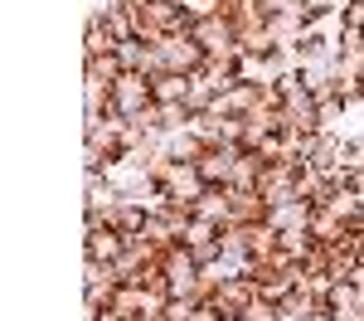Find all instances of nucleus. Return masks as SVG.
I'll list each match as a JSON object with an SVG mask.
<instances>
[{
	"instance_id": "39448f33",
	"label": "nucleus",
	"mask_w": 364,
	"mask_h": 321,
	"mask_svg": "<svg viewBox=\"0 0 364 321\" xmlns=\"http://www.w3.org/2000/svg\"><path fill=\"white\" fill-rule=\"evenodd\" d=\"M252 302H257V283H252V278H243V273L224 278V283H219V292H214V307H219L228 321H243V312H248Z\"/></svg>"
},
{
	"instance_id": "dca6fc26",
	"label": "nucleus",
	"mask_w": 364,
	"mask_h": 321,
	"mask_svg": "<svg viewBox=\"0 0 364 321\" xmlns=\"http://www.w3.org/2000/svg\"><path fill=\"white\" fill-rule=\"evenodd\" d=\"M117 321H141V312H146V292L136 288V283H122V288L112 292V307H107Z\"/></svg>"
},
{
	"instance_id": "4be33fe9",
	"label": "nucleus",
	"mask_w": 364,
	"mask_h": 321,
	"mask_svg": "<svg viewBox=\"0 0 364 321\" xmlns=\"http://www.w3.org/2000/svg\"><path fill=\"white\" fill-rule=\"evenodd\" d=\"M117 58H122L127 73H141L146 58H151V44H146V39H122V44H117Z\"/></svg>"
},
{
	"instance_id": "f257e3e1",
	"label": "nucleus",
	"mask_w": 364,
	"mask_h": 321,
	"mask_svg": "<svg viewBox=\"0 0 364 321\" xmlns=\"http://www.w3.org/2000/svg\"><path fill=\"white\" fill-rule=\"evenodd\" d=\"M190 39H195L199 49L209 58H219V63H238V34H233V25H228L224 15H209V20H195V29H190Z\"/></svg>"
},
{
	"instance_id": "a211bd4d",
	"label": "nucleus",
	"mask_w": 364,
	"mask_h": 321,
	"mask_svg": "<svg viewBox=\"0 0 364 321\" xmlns=\"http://www.w3.org/2000/svg\"><path fill=\"white\" fill-rule=\"evenodd\" d=\"M151 98L156 102H185L190 98V73H156L151 78Z\"/></svg>"
},
{
	"instance_id": "393cba45",
	"label": "nucleus",
	"mask_w": 364,
	"mask_h": 321,
	"mask_svg": "<svg viewBox=\"0 0 364 321\" xmlns=\"http://www.w3.org/2000/svg\"><path fill=\"white\" fill-rule=\"evenodd\" d=\"M180 10H185V20H209V15H219V0H175Z\"/></svg>"
},
{
	"instance_id": "b1692460",
	"label": "nucleus",
	"mask_w": 364,
	"mask_h": 321,
	"mask_svg": "<svg viewBox=\"0 0 364 321\" xmlns=\"http://www.w3.org/2000/svg\"><path fill=\"white\" fill-rule=\"evenodd\" d=\"M336 68L345 73V78H360L364 83V44H345L336 54Z\"/></svg>"
},
{
	"instance_id": "bb28decb",
	"label": "nucleus",
	"mask_w": 364,
	"mask_h": 321,
	"mask_svg": "<svg viewBox=\"0 0 364 321\" xmlns=\"http://www.w3.org/2000/svg\"><path fill=\"white\" fill-rule=\"evenodd\" d=\"M243 321H277V302H267V297H257L248 312H243Z\"/></svg>"
},
{
	"instance_id": "6ab92c4d",
	"label": "nucleus",
	"mask_w": 364,
	"mask_h": 321,
	"mask_svg": "<svg viewBox=\"0 0 364 321\" xmlns=\"http://www.w3.org/2000/svg\"><path fill=\"white\" fill-rule=\"evenodd\" d=\"M262 171H267V161H262L257 151H243V156H238V166H233V175H228V185H233V190H257Z\"/></svg>"
},
{
	"instance_id": "9b49d317",
	"label": "nucleus",
	"mask_w": 364,
	"mask_h": 321,
	"mask_svg": "<svg viewBox=\"0 0 364 321\" xmlns=\"http://www.w3.org/2000/svg\"><path fill=\"white\" fill-rule=\"evenodd\" d=\"M161 151H166L170 161H199V156L209 151V142H204L199 132H190V127H185V132H170V137H161Z\"/></svg>"
},
{
	"instance_id": "ddd939ff",
	"label": "nucleus",
	"mask_w": 364,
	"mask_h": 321,
	"mask_svg": "<svg viewBox=\"0 0 364 321\" xmlns=\"http://www.w3.org/2000/svg\"><path fill=\"white\" fill-rule=\"evenodd\" d=\"M306 229H311V238H316V243H340V238L350 233V224H345L340 214H331V209L321 204V209H311Z\"/></svg>"
},
{
	"instance_id": "f03ea898",
	"label": "nucleus",
	"mask_w": 364,
	"mask_h": 321,
	"mask_svg": "<svg viewBox=\"0 0 364 321\" xmlns=\"http://www.w3.org/2000/svg\"><path fill=\"white\" fill-rule=\"evenodd\" d=\"M151 78L146 73H122L112 83V98H107V117H136L141 107H151Z\"/></svg>"
},
{
	"instance_id": "0eeeda50",
	"label": "nucleus",
	"mask_w": 364,
	"mask_h": 321,
	"mask_svg": "<svg viewBox=\"0 0 364 321\" xmlns=\"http://www.w3.org/2000/svg\"><path fill=\"white\" fill-rule=\"evenodd\" d=\"M151 263H161V248H156V243H146L141 233H132V238H127V253L117 258V273H122V283H136Z\"/></svg>"
},
{
	"instance_id": "a878e982",
	"label": "nucleus",
	"mask_w": 364,
	"mask_h": 321,
	"mask_svg": "<svg viewBox=\"0 0 364 321\" xmlns=\"http://www.w3.org/2000/svg\"><path fill=\"white\" fill-rule=\"evenodd\" d=\"M195 307H199V302H190V297H170L161 321H195Z\"/></svg>"
},
{
	"instance_id": "20e7f679",
	"label": "nucleus",
	"mask_w": 364,
	"mask_h": 321,
	"mask_svg": "<svg viewBox=\"0 0 364 321\" xmlns=\"http://www.w3.org/2000/svg\"><path fill=\"white\" fill-rule=\"evenodd\" d=\"M161 49V63H166V73H199L204 63H209V54L199 49L190 34H170L166 44H156Z\"/></svg>"
},
{
	"instance_id": "f8f14e48",
	"label": "nucleus",
	"mask_w": 364,
	"mask_h": 321,
	"mask_svg": "<svg viewBox=\"0 0 364 321\" xmlns=\"http://www.w3.org/2000/svg\"><path fill=\"white\" fill-rule=\"evenodd\" d=\"M102 224L132 238V233H141V224H146V204H136V200H117L112 209L102 214Z\"/></svg>"
},
{
	"instance_id": "7ed1b4c3",
	"label": "nucleus",
	"mask_w": 364,
	"mask_h": 321,
	"mask_svg": "<svg viewBox=\"0 0 364 321\" xmlns=\"http://www.w3.org/2000/svg\"><path fill=\"white\" fill-rule=\"evenodd\" d=\"M301 171H306V166H296V161H272V166L262 171V180H257V195H262L267 204H287V200H296Z\"/></svg>"
},
{
	"instance_id": "aec40b11",
	"label": "nucleus",
	"mask_w": 364,
	"mask_h": 321,
	"mask_svg": "<svg viewBox=\"0 0 364 321\" xmlns=\"http://www.w3.org/2000/svg\"><path fill=\"white\" fill-rule=\"evenodd\" d=\"M141 238H146V243H156V248H170V243H180V238H175V224H170L166 214H146V224H141Z\"/></svg>"
},
{
	"instance_id": "c756f323",
	"label": "nucleus",
	"mask_w": 364,
	"mask_h": 321,
	"mask_svg": "<svg viewBox=\"0 0 364 321\" xmlns=\"http://www.w3.org/2000/svg\"><path fill=\"white\" fill-rule=\"evenodd\" d=\"M355 321H364V307H360V312H355Z\"/></svg>"
},
{
	"instance_id": "4468645a",
	"label": "nucleus",
	"mask_w": 364,
	"mask_h": 321,
	"mask_svg": "<svg viewBox=\"0 0 364 321\" xmlns=\"http://www.w3.org/2000/svg\"><path fill=\"white\" fill-rule=\"evenodd\" d=\"M267 209L272 204L257 190H233V224H267Z\"/></svg>"
},
{
	"instance_id": "5701e85b",
	"label": "nucleus",
	"mask_w": 364,
	"mask_h": 321,
	"mask_svg": "<svg viewBox=\"0 0 364 321\" xmlns=\"http://www.w3.org/2000/svg\"><path fill=\"white\" fill-rule=\"evenodd\" d=\"M311 243H316V238H311V229H282L277 233V248H282V253H291V258H306Z\"/></svg>"
},
{
	"instance_id": "423d86ee",
	"label": "nucleus",
	"mask_w": 364,
	"mask_h": 321,
	"mask_svg": "<svg viewBox=\"0 0 364 321\" xmlns=\"http://www.w3.org/2000/svg\"><path fill=\"white\" fill-rule=\"evenodd\" d=\"M161 190H166V195H170V200H175V204H195L199 195L209 190V180H204V171H199L195 161H175Z\"/></svg>"
},
{
	"instance_id": "9d476101",
	"label": "nucleus",
	"mask_w": 364,
	"mask_h": 321,
	"mask_svg": "<svg viewBox=\"0 0 364 321\" xmlns=\"http://www.w3.org/2000/svg\"><path fill=\"white\" fill-rule=\"evenodd\" d=\"M257 102H262V83H233V88H224V93H219L214 112H224V117H248Z\"/></svg>"
},
{
	"instance_id": "f3484780",
	"label": "nucleus",
	"mask_w": 364,
	"mask_h": 321,
	"mask_svg": "<svg viewBox=\"0 0 364 321\" xmlns=\"http://www.w3.org/2000/svg\"><path fill=\"white\" fill-rule=\"evenodd\" d=\"M102 54H117V39L107 34L102 15L92 10V15H87V29H83V58H102Z\"/></svg>"
},
{
	"instance_id": "2eb2a0df",
	"label": "nucleus",
	"mask_w": 364,
	"mask_h": 321,
	"mask_svg": "<svg viewBox=\"0 0 364 321\" xmlns=\"http://www.w3.org/2000/svg\"><path fill=\"white\" fill-rule=\"evenodd\" d=\"M311 209H316V204H306V200H287V204H272V209H267V224H272V229H306V219H311Z\"/></svg>"
},
{
	"instance_id": "1a4fd4ad",
	"label": "nucleus",
	"mask_w": 364,
	"mask_h": 321,
	"mask_svg": "<svg viewBox=\"0 0 364 321\" xmlns=\"http://www.w3.org/2000/svg\"><path fill=\"white\" fill-rule=\"evenodd\" d=\"M127 253V233L107 229V224H97V229L83 233V258H97V263H117Z\"/></svg>"
},
{
	"instance_id": "6e6552de",
	"label": "nucleus",
	"mask_w": 364,
	"mask_h": 321,
	"mask_svg": "<svg viewBox=\"0 0 364 321\" xmlns=\"http://www.w3.org/2000/svg\"><path fill=\"white\" fill-rule=\"evenodd\" d=\"M195 219H209V224H233V185H209L195 200Z\"/></svg>"
},
{
	"instance_id": "412c9836",
	"label": "nucleus",
	"mask_w": 364,
	"mask_h": 321,
	"mask_svg": "<svg viewBox=\"0 0 364 321\" xmlns=\"http://www.w3.org/2000/svg\"><path fill=\"white\" fill-rule=\"evenodd\" d=\"M127 68L117 54H102V58H83V78H102V83H117Z\"/></svg>"
},
{
	"instance_id": "c85d7f7f",
	"label": "nucleus",
	"mask_w": 364,
	"mask_h": 321,
	"mask_svg": "<svg viewBox=\"0 0 364 321\" xmlns=\"http://www.w3.org/2000/svg\"><path fill=\"white\" fill-rule=\"evenodd\" d=\"M350 283H355V288L364 292V263H360V268H355V273H350Z\"/></svg>"
},
{
	"instance_id": "cd10ccee",
	"label": "nucleus",
	"mask_w": 364,
	"mask_h": 321,
	"mask_svg": "<svg viewBox=\"0 0 364 321\" xmlns=\"http://www.w3.org/2000/svg\"><path fill=\"white\" fill-rule=\"evenodd\" d=\"M301 321H340V317H336V312H331V307H326V302H321V307H311V312H306V317H301Z\"/></svg>"
}]
</instances>
